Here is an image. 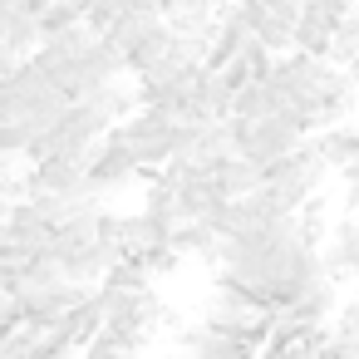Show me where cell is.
Listing matches in <instances>:
<instances>
[{"label":"cell","mask_w":359,"mask_h":359,"mask_svg":"<svg viewBox=\"0 0 359 359\" xmlns=\"http://www.w3.org/2000/svg\"><path fill=\"white\" fill-rule=\"evenodd\" d=\"M354 20H359V11H354Z\"/></svg>","instance_id":"obj_21"},{"label":"cell","mask_w":359,"mask_h":359,"mask_svg":"<svg viewBox=\"0 0 359 359\" xmlns=\"http://www.w3.org/2000/svg\"><path fill=\"white\" fill-rule=\"evenodd\" d=\"M320 271H325V280H344L359 271V222L344 217L339 226H330V241L320 251Z\"/></svg>","instance_id":"obj_4"},{"label":"cell","mask_w":359,"mask_h":359,"mask_svg":"<svg viewBox=\"0 0 359 359\" xmlns=\"http://www.w3.org/2000/svg\"><path fill=\"white\" fill-rule=\"evenodd\" d=\"M266 182L271 187H285V192H300V197H315V187L325 182V163L315 158L310 143H300L290 158H280V163L266 168Z\"/></svg>","instance_id":"obj_1"},{"label":"cell","mask_w":359,"mask_h":359,"mask_svg":"<svg viewBox=\"0 0 359 359\" xmlns=\"http://www.w3.org/2000/svg\"><path fill=\"white\" fill-rule=\"evenodd\" d=\"M310 6H315V11H320L325 20H334V25H339V20H349V15L359 11L354 0H310Z\"/></svg>","instance_id":"obj_16"},{"label":"cell","mask_w":359,"mask_h":359,"mask_svg":"<svg viewBox=\"0 0 359 359\" xmlns=\"http://www.w3.org/2000/svg\"><path fill=\"white\" fill-rule=\"evenodd\" d=\"M325 359H359V339H330Z\"/></svg>","instance_id":"obj_18"},{"label":"cell","mask_w":359,"mask_h":359,"mask_svg":"<svg viewBox=\"0 0 359 359\" xmlns=\"http://www.w3.org/2000/svg\"><path fill=\"white\" fill-rule=\"evenodd\" d=\"M158 25H163L158 15H118V20H114V25L99 35V40H109V45L123 55V65H128V55H133V50H138V45H143V40H148Z\"/></svg>","instance_id":"obj_8"},{"label":"cell","mask_w":359,"mask_h":359,"mask_svg":"<svg viewBox=\"0 0 359 359\" xmlns=\"http://www.w3.org/2000/svg\"><path fill=\"white\" fill-rule=\"evenodd\" d=\"M79 192H89V187H84V168L74 158H45L25 177V197H79Z\"/></svg>","instance_id":"obj_2"},{"label":"cell","mask_w":359,"mask_h":359,"mask_svg":"<svg viewBox=\"0 0 359 359\" xmlns=\"http://www.w3.org/2000/svg\"><path fill=\"white\" fill-rule=\"evenodd\" d=\"M74 25H84V15L74 11V6H65V0H55V6L35 20V30H40V45L45 40H55V35H65V30H74Z\"/></svg>","instance_id":"obj_13"},{"label":"cell","mask_w":359,"mask_h":359,"mask_svg":"<svg viewBox=\"0 0 359 359\" xmlns=\"http://www.w3.org/2000/svg\"><path fill=\"white\" fill-rule=\"evenodd\" d=\"M344 182H349V192H359V158L344 168Z\"/></svg>","instance_id":"obj_19"},{"label":"cell","mask_w":359,"mask_h":359,"mask_svg":"<svg viewBox=\"0 0 359 359\" xmlns=\"http://www.w3.org/2000/svg\"><path fill=\"white\" fill-rule=\"evenodd\" d=\"M256 6H261L266 15H290V20H295V15H300V6H305V0H256Z\"/></svg>","instance_id":"obj_17"},{"label":"cell","mask_w":359,"mask_h":359,"mask_svg":"<svg viewBox=\"0 0 359 359\" xmlns=\"http://www.w3.org/2000/svg\"><path fill=\"white\" fill-rule=\"evenodd\" d=\"M0 251H11V231H6V222H0Z\"/></svg>","instance_id":"obj_20"},{"label":"cell","mask_w":359,"mask_h":359,"mask_svg":"<svg viewBox=\"0 0 359 359\" xmlns=\"http://www.w3.org/2000/svg\"><path fill=\"white\" fill-rule=\"evenodd\" d=\"M138 168H133V153L123 148V143H109L104 138V153L89 163V172H84V187L99 197V192H109V187H118V182H128Z\"/></svg>","instance_id":"obj_5"},{"label":"cell","mask_w":359,"mask_h":359,"mask_svg":"<svg viewBox=\"0 0 359 359\" xmlns=\"http://www.w3.org/2000/svg\"><path fill=\"white\" fill-rule=\"evenodd\" d=\"M0 359H35V330H11L0 334Z\"/></svg>","instance_id":"obj_14"},{"label":"cell","mask_w":359,"mask_h":359,"mask_svg":"<svg viewBox=\"0 0 359 359\" xmlns=\"http://www.w3.org/2000/svg\"><path fill=\"white\" fill-rule=\"evenodd\" d=\"M168 251H172L177 261H182V256L212 261V256H217V236H212V226H202V222H177L172 236H168Z\"/></svg>","instance_id":"obj_11"},{"label":"cell","mask_w":359,"mask_h":359,"mask_svg":"<svg viewBox=\"0 0 359 359\" xmlns=\"http://www.w3.org/2000/svg\"><path fill=\"white\" fill-rule=\"evenodd\" d=\"M330 30H334V20H325L310 0H305L300 15H295V30H290V50L305 55V60H325V55H330ZM325 65H330V60H325Z\"/></svg>","instance_id":"obj_6"},{"label":"cell","mask_w":359,"mask_h":359,"mask_svg":"<svg viewBox=\"0 0 359 359\" xmlns=\"http://www.w3.org/2000/svg\"><path fill=\"white\" fill-rule=\"evenodd\" d=\"M334 69H344V65H359V20L349 15V20H339L334 30H330V55H325Z\"/></svg>","instance_id":"obj_12"},{"label":"cell","mask_w":359,"mask_h":359,"mask_svg":"<svg viewBox=\"0 0 359 359\" xmlns=\"http://www.w3.org/2000/svg\"><path fill=\"white\" fill-rule=\"evenodd\" d=\"M310 148H315V158H320L325 168H339V172H344V168L359 158V133H354V128H325V133H315Z\"/></svg>","instance_id":"obj_9"},{"label":"cell","mask_w":359,"mask_h":359,"mask_svg":"<svg viewBox=\"0 0 359 359\" xmlns=\"http://www.w3.org/2000/svg\"><path fill=\"white\" fill-rule=\"evenodd\" d=\"M168 236H172V222H158V217H148V212H138V217H118V256L143 261V256L163 251Z\"/></svg>","instance_id":"obj_3"},{"label":"cell","mask_w":359,"mask_h":359,"mask_svg":"<svg viewBox=\"0 0 359 359\" xmlns=\"http://www.w3.org/2000/svg\"><path fill=\"white\" fill-rule=\"evenodd\" d=\"M354 6H359V0H354Z\"/></svg>","instance_id":"obj_22"},{"label":"cell","mask_w":359,"mask_h":359,"mask_svg":"<svg viewBox=\"0 0 359 359\" xmlns=\"http://www.w3.org/2000/svg\"><path fill=\"white\" fill-rule=\"evenodd\" d=\"M212 182H217V192L226 197V202H241V197H251V192H261V182H266V172L261 168H251L246 158H226L217 172H207Z\"/></svg>","instance_id":"obj_7"},{"label":"cell","mask_w":359,"mask_h":359,"mask_svg":"<svg viewBox=\"0 0 359 359\" xmlns=\"http://www.w3.org/2000/svg\"><path fill=\"white\" fill-rule=\"evenodd\" d=\"M271 65H276V60H271V55L251 40V45H246V50H241V55L222 69V79H226V84H231V94H236V89H246V84H261V79L271 74Z\"/></svg>","instance_id":"obj_10"},{"label":"cell","mask_w":359,"mask_h":359,"mask_svg":"<svg viewBox=\"0 0 359 359\" xmlns=\"http://www.w3.org/2000/svg\"><path fill=\"white\" fill-rule=\"evenodd\" d=\"M330 339H359V305H344V310H339Z\"/></svg>","instance_id":"obj_15"}]
</instances>
